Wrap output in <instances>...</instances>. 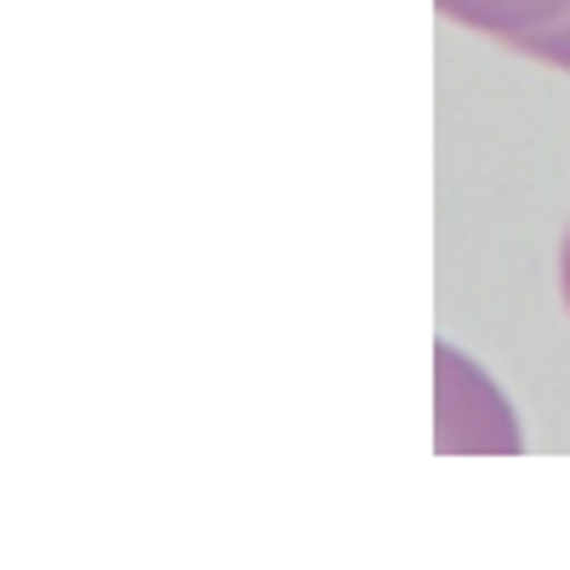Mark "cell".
Here are the masks:
<instances>
[{
	"mask_svg": "<svg viewBox=\"0 0 570 570\" xmlns=\"http://www.w3.org/2000/svg\"><path fill=\"white\" fill-rule=\"evenodd\" d=\"M434 7L508 52L570 75V0H434Z\"/></svg>",
	"mask_w": 570,
	"mask_h": 570,
	"instance_id": "obj_1",
	"label": "cell"
},
{
	"mask_svg": "<svg viewBox=\"0 0 570 570\" xmlns=\"http://www.w3.org/2000/svg\"><path fill=\"white\" fill-rule=\"evenodd\" d=\"M559 292H564V308H570V234H564V246H559Z\"/></svg>",
	"mask_w": 570,
	"mask_h": 570,
	"instance_id": "obj_2",
	"label": "cell"
}]
</instances>
